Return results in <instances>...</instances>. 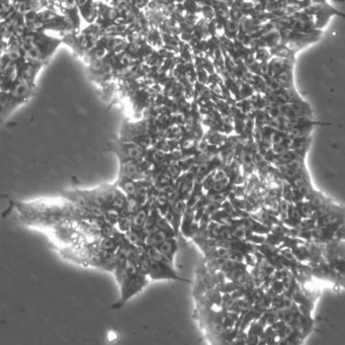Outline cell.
I'll return each mask as SVG.
<instances>
[{
	"mask_svg": "<svg viewBox=\"0 0 345 345\" xmlns=\"http://www.w3.org/2000/svg\"><path fill=\"white\" fill-rule=\"evenodd\" d=\"M35 86L29 83L24 77L19 76L9 92L6 93L3 107L0 110V125L22 104H24L34 92Z\"/></svg>",
	"mask_w": 345,
	"mask_h": 345,
	"instance_id": "obj_1",
	"label": "cell"
},
{
	"mask_svg": "<svg viewBox=\"0 0 345 345\" xmlns=\"http://www.w3.org/2000/svg\"><path fill=\"white\" fill-rule=\"evenodd\" d=\"M230 184V179L229 177L223 179V180H219V181H215L212 185V187L210 188V190L208 191V194H214V193H219V192H223Z\"/></svg>",
	"mask_w": 345,
	"mask_h": 345,
	"instance_id": "obj_16",
	"label": "cell"
},
{
	"mask_svg": "<svg viewBox=\"0 0 345 345\" xmlns=\"http://www.w3.org/2000/svg\"><path fill=\"white\" fill-rule=\"evenodd\" d=\"M170 237H175V236H172L171 234L163 231V230L156 229L155 231H153L152 233L148 234L145 237L143 244L150 245V246H156V245L160 244L161 242H163L164 240H166L167 238H170Z\"/></svg>",
	"mask_w": 345,
	"mask_h": 345,
	"instance_id": "obj_8",
	"label": "cell"
},
{
	"mask_svg": "<svg viewBox=\"0 0 345 345\" xmlns=\"http://www.w3.org/2000/svg\"><path fill=\"white\" fill-rule=\"evenodd\" d=\"M108 149L118 156L120 162L139 161L145 157V149L130 141L113 140L108 144Z\"/></svg>",
	"mask_w": 345,
	"mask_h": 345,
	"instance_id": "obj_2",
	"label": "cell"
},
{
	"mask_svg": "<svg viewBox=\"0 0 345 345\" xmlns=\"http://www.w3.org/2000/svg\"><path fill=\"white\" fill-rule=\"evenodd\" d=\"M155 224H156V228L157 229H160V230H163V231L171 234L172 236H176L175 235V232H174V230L173 228L170 226V224L166 221V219L160 215L158 213V211L155 209Z\"/></svg>",
	"mask_w": 345,
	"mask_h": 345,
	"instance_id": "obj_12",
	"label": "cell"
},
{
	"mask_svg": "<svg viewBox=\"0 0 345 345\" xmlns=\"http://www.w3.org/2000/svg\"><path fill=\"white\" fill-rule=\"evenodd\" d=\"M309 203H310L311 208L314 210V212H316L317 210H319L320 208L325 205L327 202H326V198L321 193H314L313 192V194L309 198Z\"/></svg>",
	"mask_w": 345,
	"mask_h": 345,
	"instance_id": "obj_13",
	"label": "cell"
},
{
	"mask_svg": "<svg viewBox=\"0 0 345 345\" xmlns=\"http://www.w3.org/2000/svg\"><path fill=\"white\" fill-rule=\"evenodd\" d=\"M168 260H170L173 263L174 256L178 249V243L175 237H170L161 242L160 244L155 246Z\"/></svg>",
	"mask_w": 345,
	"mask_h": 345,
	"instance_id": "obj_7",
	"label": "cell"
},
{
	"mask_svg": "<svg viewBox=\"0 0 345 345\" xmlns=\"http://www.w3.org/2000/svg\"><path fill=\"white\" fill-rule=\"evenodd\" d=\"M44 63L27 62L23 60V64L20 66V76L24 77L33 86H36V79L41 71V69L46 66Z\"/></svg>",
	"mask_w": 345,
	"mask_h": 345,
	"instance_id": "obj_6",
	"label": "cell"
},
{
	"mask_svg": "<svg viewBox=\"0 0 345 345\" xmlns=\"http://www.w3.org/2000/svg\"><path fill=\"white\" fill-rule=\"evenodd\" d=\"M151 281H159V280H172V281H180L185 283H190L188 280L180 278L175 270L173 269V265L151 261V267L148 274Z\"/></svg>",
	"mask_w": 345,
	"mask_h": 345,
	"instance_id": "obj_4",
	"label": "cell"
},
{
	"mask_svg": "<svg viewBox=\"0 0 345 345\" xmlns=\"http://www.w3.org/2000/svg\"><path fill=\"white\" fill-rule=\"evenodd\" d=\"M155 189V188H154ZM154 206L158 211V213L162 216L165 215L169 208V199L168 196L162 192L156 191L154 196Z\"/></svg>",
	"mask_w": 345,
	"mask_h": 345,
	"instance_id": "obj_10",
	"label": "cell"
},
{
	"mask_svg": "<svg viewBox=\"0 0 345 345\" xmlns=\"http://www.w3.org/2000/svg\"><path fill=\"white\" fill-rule=\"evenodd\" d=\"M166 171L169 173V175L171 176L172 180H177L178 177L180 176L181 174V169L178 165H175V164H169Z\"/></svg>",
	"mask_w": 345,
	"mask_h": 345,
	"instance_id": "obj_17",
	"label": "cell"
},
{
	"mask_svg": "<svg viewBox=\"0 0 345 345\" xmlns=\"http://www.w3.org/2000/svg\"><path fill=\"white\" fill-rule=\"evenodd\" d=\"M343 217L340 216L335 211L329 212L319 218L316 219V225L318 226H334L339 225V223L342 221Z\"/></svg>",
	"mask_w": 345,
	"mask_h": 345,
	"instance_id": "obj_9",
	"label": "cell"
},
{
	"mask_svg": "<svg viewBox=\"0 0 345 345\" xmlns=\"http://www.w3.org/2000/svg\"><path fill=\"white\" fill-rule=\"evenodd\" d=\"M120 172L119 178H127L132 180H143L145 178V173L141 170L138 161H126L120 162Z\"/></svg>",
	"mask_w": 345,
	"mask_h": 345,
	"instance_id": "obj_5",
	"label": "cell"
},
{
	"mask_svg": "<svg viewBox=\"0 0 345 345\" xmlns=\"http://www.w3.org/2000/svg\"><path fill=\"white\" fill-rule=\"evenodd\" d=\"M137 267H138V273L148 277L149 271H150V267H151V260L143 252L142 249H141V252H140L139 257L137 259Z\"/></svg>",
	"mask_w": 345,
	"mask_h": 345,
	"instance_id": "obj_11",
	"label": "cell"
},
{
	"mask_svg": "<svg viewBox=\"0 0 345 345\" xmlns=\"http://www.w3.org/2000/svg\"><path fill=\"white\" fill-rule=\"evenodd\" d=\"M295 204H296L297 209L299 210V212H300L302 218H305V219H307V218H313V216H314V210L311 208L309 201L306 202L305 200H303V201H299V202H297V203H295Z\"/></svg>",
	"mask_w": 345,
	"mask_h": 345,
	"instance_id": "obj_14",
	"label": "cell"
},
{
	"mask_svg": "<svg viewBox=\"0 0 345 345\" xmlns=\"http://www.w3.org/2000/svg\"><path fill=\"white\" fill-rule=\"evenodd\" d=\"M173 183V180L171 178V176L169 175V173L167 171H164L162 173H160L154 181V188H160L162 186H165L167 184H171Z\"/></svg>",
	"mask_w": 345,
	"mask_h": 345,
	"instance_id": "obj_15",
	"label": "cell"
},
{
	"mask_svg": "<svg viewBox=\"0 0 345 345\" xmlns=\"http://www.w3.org/2000/svg\"><path fill=\"white\" fill-rule=\"evenodd\" d=\"M149 283L146 275L137 273L132 277H128L120 286L121 298L118 303L112 306V309H121L132 297L140 293Z\"/></svg>",
	"mask_w": 345,
	"mask_h": 345,
	"instance_id": "obj_3",
	"label": "cell"
}]
</instances>
